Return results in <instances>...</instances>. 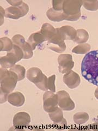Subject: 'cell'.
<instances>
[{
  "label": "cell",
  "instance_id": "6da1fadb",
  "mask_svg": "<svg viewBox=\"0 0 98 131\" xmlns=\"http://www.w3.org/2000/svg\"><path fill=\"white\" fill-rule=\"evenodd\" d=\"M82 75L89 83L98 86V50L85 55L81 63Z\"/></svg>",
  "mask_w": 98,
  "mask_h": 131
},
{
  "label": "cell",
  "instance_id": "7a4b0ae2",
  "mask_svg": "<svg viewBox=\"0 0 98 131\" xmlns=\"http://www.w3.org/2000/svg\"><path fill=\"white\" fill-rule=\"evenodd\" d=\"M0 93H1V103L7 101L8 96L14 90L18 81V77L16 74L10 70L1 68L0 75Z\"/></svg>",
  "mask_w": 98,
  "mask_h": 131
},
{
  "label": "cell",
  "instance_id": "3957f363",
  "mask_svg": "<svg viewBox=\"0 0 98 131\" xmlns=\"http://www.w3.org/2000/svg\"><path fill=\"white\" fill-rule=\"evenodd\" d=\"M83 1L81 0H64L63 11L66 15L65 20L75 21L80 18L81 8Z\"/></svg>",
  "mask_w": 98,
  "mask_h": 131
},
{
  "label": "cell",
  "instance_id": "277c9868",
  "mask_svg": "<svg viewBox=\"0 0 98 131\" xmlns=\"http://www.w3.org/2000/svg\"><path fill=\"white\" fill-rule=\"evenodd\" d=\"M23 53L21 49L16 45L13 44V49L8 51L5 56H1L0 64L2 68L7 69L13 67L16 62L23 59Z\"/></svg>",
  "mask_w": 98,
  "mask_h": 131
},
{
  "label": "cell",
  "instance_id": "5b68a950",
  "mask_svg": "<svg viewBox=\"0 0 98 131\" xmlns=\"http://www.w3.org/2000/svg\"><path fill=\"white\" fill-rule=\"evenodd\" d=\"M27 78L28 80L34 83L40 90L46 91L47 89V78L42 71L37 67H32L27 72Z\"/></svg>",
  "mask_w": 98,
  "mask_h": 131
},
{
  "label": "cell",
  "instance_id": "8992f818",
  "mask_svg": "<svg viewBox=\"0 0 98 131\" xmlns=\"http://www.w3.org/2000/svg\"><path fill=\"white\" fill-rule=\"evenodd\" d=\"M29 11V7L23 2L18 7L11 6L7 8L5 10V16L7 18L18 19L26 15Z\"/></svg>",
  "mask_w": 98,
  "mask_h": 131
},
{
  "label": "cell",
  "instance_id": "52a82bcc",
  "mask_svg": "<svg viewBox=\"0 0 98 131\" xmlns=\"http://www.w3.org/2000/svg\"><path fill=\"white\" fill-rule=\"evenodd\" d=\"M58 99L57 94L46 91L43 95V108L45 111L50 113L58 108Z\"/></svg>",
  "mask_w": 98,
  "mask_h": 131
},
{
  "label": "cell",
  "instance_id": "ba28073f",
  "mask_svg": "<svg viewBox=\"0 0 98 131\" xmlns=\"http://www.w3.org/2000/svg\"><path fill=\"white\" fill-rule=\"evenodd\" d=\"M13 44L16 45L21 49L23 53V59H29L33 56V50L28 42H26L23 37L21 35H16L11 39Z\"/></svg>",
  "mask_w": 98,
  "mask_h": 131
},
{
  "label": "cell",
  "instance_id": "9c48e42d",
  "mask_svg": "<svg viewBox=\"0 0 98 131\" xmlns=\"http://www.w3.org/2000/svg\"><path fill=\"white\" fill-rule=\"evenodd\" d=\"M59 108L64 111H71L75 108V103L71 99L69 94L64 90L57 92Z\"/></svg>",
  "mask_w": 98,
  "mask_h": 131
},
{
  "label": "cell",
  "instance_id": "30bf717a",
  "mask_svg": "<svg viewBox=\"0 0 98 131\" xmlns=\"http://www.w3.org/2000/svg\"><path fill=\"white\" fill-rule=\"evenodd\" d=\"M48 49L57 53L64 52L66 49V45L64 40L56 30V34L53 37L48 40L47 43Z\"/></svg>",
  "mask_w": 98,
  "mask_h": 131
},
{
  "label": "cell",
  "instance_id": "8fae6325",
  "mask_svg": "<svg viewBox=\"0 0 98 131\" xmlns=\"http://www.w3.org/2000/svg\"><path fill=\"white\" fill-rule=\"evenodd\" d=\"M58 69L60 73H65L71 71L74 66L72 55L70 54H61L58 57Z\"/></svg>",
  "mask_w": 98,
  "mask_h": 131
},
{
  "label": "cell",
  "instance_id": "7c38bea8",
  "mask_svg": "<svg viewBox=\"0 0 98 131\" xmlns=\"http://www.w3.org/2000/svg\"><path fill=\"white\" fill-rule=\"evenodd\" d=\"M48 116L57 129H62L67 127V122L63 117L62 110L60 108L58 107L53 112L48 113Z\"/></svg>",
  "mask_w": 98,
  "mask_h": 131
},
{
  "label": "cell",
  "instance_id": "4fadbf2b",
  "mask_svg": "<svg viewBox=\"0 0 98 131\" xmlns=\"http://www.w3.org/2000/svg\"><path fill=\"white\" fill-rule=\"evenodd\" d=\"M63 81L69 89H74L79 86L81 83V79L78 74L71 70L64 74Z\"/></svg>",
  "mask_w": 98,
  "mask_h": 131
},
{
  "label": "cell",
  "instance_id": "5bb4252c",
  "mask_svg": "<svg viewBox=\"0 0 98 131\" xmlns=\"http://www.w3.org/2000/svg\"><path fill=\"white\" fill-rule=\"evenodd\" d=\"M31 122L30 115L26 112H19L13 118V125L15 128H22L29 125Z\"/></svg>",
  "mask_w": 98,
  "mask_h": 131
},
{
  "label": "cell",
  "instance_id": "9a60e30c",
  "mask_svg": "<svg viewBox=\"0 0 98 131\" xmlns=\"http://www.w3.org/2000/svg\"><path fill=\"white\" fill-rule=\"evenodd\" d=\"M56 30L64 40H74L76 36V30L70 26H63L59 28H56Z\"/></svg>",
  "mask_w": 98,
  "mask_h": 131
},
{
  "label": "cell",
  "instance_id": "2e32d148",
  "mask_svg": "<svg viewBox=\"0 0 98 131\" xmlns=\"http://www.w3.org/2000/svg\"><path fill=\"white\" fill-rule=\"evenodd\" d=\"M7 101L12 105L19 107L23 105L25 102V98L21 92H15L11 93L8 95Z\"/></svg>",
  "mask_w": 98,
  "mask_h": 131
},
{
  "label": "cell",
  "instance_id": "e0dca14e",
  "mask_svg": "<svg viewBox=\"0 0 98 131\" xmlns=\"http://www.w3.org/2000/svg\"><path fill=\"white\" fill-rule=\"evenodd\" d=\"M48 19L52 21L59 22L66 19L67 16L63 10L56 11L53 8H50L46 12Z\"/></svg>",
  "mask_w": 98,
  "mask_h": 131
},
{
  "label": "cell",
  "instance_id": "ac0fdd59",
  "mask_svg": "<svg viewBox=\"0 0 98 131\" xmlns=\"http://www.w3.org/2000/svg\"><path fill=\"white\" fill-rule=\"evenodd\" d=\"M46 41L40 31L32 34L27 40V42L30 44L32 50H34L36 47Z\"/></svg>",
  "mask_w": 98,
  "mask_h": 131
},
{
  "label": "cell",
  "instance_id": "d6986e66",
  "mask_svg": "<svg viewBox=\"0 0 98 131\" xmlns=\"http://www.w3.org/2000/svg\"><path fill=\"white\" fill-rule=\"evenodd\" d=\"M41 34L44 36L46 41L51 39L56 34V28H55L48 23L44 24L40 30Z\"/></svg>",
  "mask_w": 98,
  "mask_h": 131
},
{
  "label": "cell",
  "instance_id": "ffe728a7",
  "mask_svg": "<svg viewBox=\"0 0 98 131\" xmlns=\"http://www.w3.org/2000/svg\"><path fill=\"white\" fill-rule=\"evenodd\" d=\"M77 34L74 42L78 44L85 43L89 39V34L88 32L84 29H78L76 30Z\"/></svg>",
  "mask_w": 98,
  "mask_h": 131
},
{
  "label": "cell",
  "instance_id": "44dd1931",
  "mask_svg": "<svg viewBox=\"0 0 98 131\" xmlns=\"http://www.w3.org/2000/svg\"><path fill=\"white\" fill-rule=\"evenodd\" d=\"M13 47V43L9 38L7 37L1 38L0 39V51H9Z\"/></svg>",
  "mask_w": 98,
  "mask_h": 131
},
{
  "label": "cell",
  "instance_id": "7402d4cb",
  "mask_svg": "<svg viewBox=\"0 0 98 131\" xmlns=\"http://www.w3.org/2000/svg\"><path fill=\"white\" fill-rule=\"evenodd\" d=\"M89 116L85 112H79L74 115V121L76 124L82 125L87 122L89 120Z\"/></svg>",
  "mask_w": 98,
  "mask_h": 131
},
{
  "label": "cell",
  "instance_id": "603a6c76",
  "mask_svg": "<svg viewBox=\"0 0 98 131\" xmlns=\"http://www.w3.org/2000/svg\"><path fill=\"white\" fill-rule=\"evenodd\" d=\"M91 48V45L89 44H80L78 46L74 47L72 50V52L76 54H85L89 51Z\"/></svg>",
  "mask_w": 98,
  "mask_h": 131
},
{
  "label": "cell",
  "instance_id": "cb8c5ba5",
  "mask_svg": "<svg viewBox=\"0 0 98 131\" xmlns=\"http://www.w3.org/2000/svg\"><path fill=\"white\" fill-rule=\"evenodd\" d=\"M9 70L14 72L18 77V81H21L25 78L26 69L23 66L19 64H15L9 69Z\"/></svg>",
  "mask_w": 98,
  "mask_h": 131
},
{
  "label": "cell",
  "instance_id": "d4e9b609",
  "mask_svg": "<svg viewBox=\"0 0 98 131\" xmlns=\"http://www.w3.org/2000/svg\"><path fill=\"white\" fill-rule=\"evenodd\" d=\"M83 6L85 9L90 11H96L98 9V1H82Z\"/></svg>",
  "mask_w": 98,
  "mask_h": 131
},
{
  "label": "cell",
  "instance_id": "484cf974",
  "mask_svg": "<svg viewBox=\"0 0 98 131\" xmlns=\"http://www.w3.org/2000/svg\"><path fill=\"white\" fill-rule=\"evenodd\" d=\"M56 80V75H53L47 79V89L50 91L53 92H56V87L55 82Z\"/></svg>",
  "mask_w": 98,
  "mask_h": 131
},
{
  "label": "cell",
  "instance_id": "4316f807",
  "mask_svg": "<svg viewBox=\"0 0 98 131\" xmlns=\"http://www.w3.org/2000/svg\"><path fill=\"white\" fill-rule=\"evenodd\" d=\"M64 0H53L52 1L53 9L56 11L63 10V5Z\"/></svg>",
  "mask_w": 98,
  "mask_h": 131
},
{
  "label": "cell",
  "instance_id": "83f0119b",
  "mask_svg": "<svg viewBox=\"0 0 98 131\" xmlns=\"http://www.w3.org/2000/svg\"><path fill=\"white\" fill-rule=\"evenodd\" d=\"M7 2L9 3L10 5L14 7L20 6L23 3V1H21V0H20V1H12V0L9 1V0H7Z\"/></svg>",
  "mask_w": 98,
  "mask_h": 131
},
{
  "label": "cell",
  "instance_id": "f1b7e54d",
  "mask_svg": "<svg viewBox=\"0 0 98 131\" xmlns=\"http://www.w3.org/2000/svg\"><path fill=\"white\" fill-rule=\"evenodd\" d=\"M5 15V10L3 9V8L1 7V25L3 24V16Z\"/></svg>",
  "mask_w": 98,
  "mask_h": 131
},
{
  "label": "cell",
  "instance_id": "f546056e",
  "mask_svg": "<svg viewBox=\"0 0 98 131\" xmlns=\"http://www.w3.org/2000/svg\"><path fill=\"white\" fill-rule=\"evenodd\" d=\"M94 95H95V97H96V99L98 100V87L95 90V93H94Z\"/></svg>",
  "mask_w": 98,
  "mask_h": 131
}]
</instances>
